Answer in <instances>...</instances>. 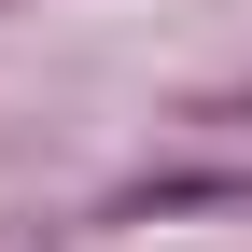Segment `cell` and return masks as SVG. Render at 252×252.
Listing matches in <instances>:
<instances>
[{
    "label": "cell",
    "mask_w": 252,
    "mask_h": 252,
    "mask_svg": "<svg viewBox=\"0 0 252 252\" xmlns=\"http://www.w3.org/2000/svg\"><path fill=\"white\" fill-rule=\"evenodd\" d=\"M182 210H252V168H168L140 196H112V224H182Z\"/></svg>",
    "instance_id": "1"
}]
</instances>
